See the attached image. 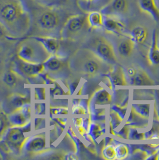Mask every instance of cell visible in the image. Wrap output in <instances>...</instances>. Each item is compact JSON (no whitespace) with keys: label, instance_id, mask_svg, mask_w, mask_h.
Masks as SVG:
<instances>
[{"label":"cell","instance_id":"obj_40","mask_svg":"<svg viewBox=\"0 0 159 160\" xmlns=\"http://www.w3.org/2000/svg\"><path fill=\"white\" fill-rule=\"evenodd\" d=\"M157 42H158V45L159 46V36H158V40H157Z\"/></svg>","mask_w":159,"mask_h":160},{"label":"cell","instance_id":"obj_2","mask_svg":"<svg viewBox=\"0 0 159 160\" xmlns=\"http://www.w3.org/2000/svg\"><path fill=\"white\" fill-rule=\"evenodd\" d=\"M69 66L71 73L87 79L105 75L112 67L86 48L78 49L72 54L69 59Z\"/></svg>","mask_w":159,"mask_h":160},{"label":"cell","instance_id":"obj_37","mask_svg":"<svg viewBox=\"0 0 159 160\" xmlns=\"http://www.w3.org/2000/svg\"><path fill=\"white\" fill-rule=\"evenodd\" d=\"M84 1H86V2H91L94 1L95 0H84Z\"/></svg>","mask_w":159,"mask_h":160},{"label":"cell","instance_id":"obj_28","mask_svg":"<svg viewBox=\"0 0 159 160\" xmlns=\"http://www.w3.org/2000/svg\"><path fill=\"white\" fill-rule=\"evenodd\" d=\"M102 157L105 160L116 159V147L112 144H108L104 147L102 150Z\"/></svg>","mask_w":159,"mask_h":160},{"label":"cell","instance_id":"obj_11","mask_svg":"<svg viewBox=\"0 0 159 160\" xmlns=\"http://www.w3.org/2000/svg\"><path fill=\"white\" fill-rule=\"evenodd\" d=\"M46 146L45 133H39L30 136L26 140L22 153L29 155H37L43 152Z\"/></svg>","mask_w":159,"mask_h":160},{"label":"cell","instance_id":"obj_7","mask_svg":"<svg viewBox=\"0 0 159 160\" xmlns=\"http://www.w3.org/2000/svg\"><path fill=\"white\" fill-rule=\"evenodd\" d=\"M36 25L40 31L47 34V36L54 37H57L55 35L57 32L60 37L63 27L60 16L54 10H47L41 12L36 18Z\"/></svg>","mask_w":159,"mask_h":160},{"label":"cell","instance_id":"obj_25","mask_svg":"<svg viewBox=\"0 0 159 160\" xmlns=\"http://www.w3.org/2000/svg\"><path fill=\"white\" fill-rule=\"evenodd\" d=\"M148 119L140 117L131 110L130 116L129 117L126 125L130 128H144L148 126Z\"/></svg>","mask_w":159,"mask_h":160},{"label":"cell","instance_id":"obj_29","mask_svg":"<svg viewBox=\"0 0 159 160\" xmlns=\"http://www.w3.org/2000/svg\"><path fill=\"white\" fill-rule=\"evenodd\" d=\"M116 147V159L124 160L129 155V149L128 146L124 143H118Z\"/></svg>","mask_w":159,"mask_h":160},{"label":"cell","instance_id":"obj_10","mask_svg":"<svg viewBox=\"0 0 159 160\" xmlns=\"http://www.w3.org/2000/svg\"><path fill=\"white\" fill-rule=\"evenodd\" d=\"M10 67L26 79L35 78L44 72L43 64H34L19 58L16 55L12 59Z\"/></svg>","mask_w":159,"mask_h":160},{"label":"cell","instance_id":"obj_32","mask_svg":"<svg viewBox=\"0 0 159 160\" xmlns=\"http://www.w3.org/2000/svg\"><path fill=\"white\" fill-rule=\"evenodd\" d=\"M88 130L92 138H93L94 139L99 138L103 134L102 128L101 127V125L91 121H90Z\"/></svg>","mask_w":159,"mask_h":160},{"label":"cell","instance_id":"obj_12","mask_svg":"<svg viewBox=\"0 0 159 160\" xmlns=\"http://www.w3.org/2000/svg\"><path fill=\"white\" fill-rule=\"evenodd\" d=\"M107 82V86L113 89L117 86H127L128 82L125 71L122 67L114 64L111 67L108 72L103 76Z\"/></svg>","mask_w":159,"mask_h":160},{"label":"cell","instance_id":"obj_14","mask_svg":"<svg viewBox=\"0 0 159 160\" xmlns=\"http://www.w3.org/2000/svg\"><path fill=\"white\" fill-rule=\"evenodd\" d=\"M103 28L107 33L112 35L120 37L126 34V25L120 17L104 16Z\"/></svg>","mask_w":159,"mask_h":160},{"label":"cell","instance_id":"obj_21","mask_svg":"<svg viewBox=\"0 0 159 160\" xmlns=\"http://www.w3.org/2000/svg\"><path fill=\"white\" fill-rule=\"evenodd\" d=\"M157 40L158 34L157 31L154 29L152 34L151 45L147 53V59L151 66L159 67V46Z\"/></svg>","mask_w":159,"mask_h":160},{"label":"cell","instance_id":"obj_19","mask_svg":"<svg viewBox=\"0 0 159 160\" xmlns=\"http://www.w3.org/2000/svg\"><path fill=\"white\" fill-rule=\"evenodd\" d=\"M112 100L113 96L107 89L99 88L92 95L89 102V107L93 105H107L110 104Z\"/></svg>","mask_w":159,"mask_h":160},{"label":"cell","instance_id":"obj_30","mask_svg":"<svg viewBox=\"0 0 159 160\" xmlns=\"http://www.w3.org/2000/svg\"><path fill=\"white\" fill-rule=\"evenodd\" d=\"M10 126L12 125L9 122L7 114L3 110L0 109V138Z\"/></svg>","mask_w":159,"mask_h":160},{"label":"cell","instance_id":"obj_9","mask_svg":"<svg viewBox=\"0 0 159 160\" xmlns=\"http://www.w3.org/2000/svg\"><path fill=\"white\" fill-rule=\"evenodd\" d=\"M26 80L9 66L0 76V88L3 92H8L7 95L9 93H22L25 84L28 83Z\"/></svg>","mask_w":159,"mask_h":160},{"label":"cell","instance_id":"obj_24","mask_svg":"<svg viewBox=\"0 0 159 160\" xmlns=\"http://www.w3.org/2000/svg\"><path fill=\"white\" fill-rule=\"evenodd\" d=\"M104 16L100 11H92L87 15V22L90 29L103 28Z\"/></svg>","mask_w":159,"mask_h":160},{"label":"cell","instance_id":"obj_39","mask_svg":"<svg viewBox=\"0 0 159 160\" xmlns=\"http://www.w3.org/2000/svg\"><path fill=\"white\" fill-rule=\"evenodd\" d=\"M2 93H3V92H2V89H1V88H0V94H2Z\"/></svg>","mask_w":159,"mask_h":160},{"label":"cell","instance_id":"obj_17","mask_svg":"<svg viewBox=\"0 0 159 160\" xmlns=\"http://www.w3.org/2000/svg\"><path fill=\"white\" fill-rule=\"evenodd\" d=\"M136 43L129 35L120 37L116 44V53L122 59L131 57L136 48Z\"/></svg>","mask_w":159,"mask_h":160},{"label":"cell","instance_id":"obj_8","mask_svg":"<svg viewBox=\"0 0 159 160\" xmlns=\"http://www.w3.org/2000/svg\"><path fill=\"white\" fill-rule=\"evenodd\" d=\"M44 72L52 79H65L71 71L69 59L58 55H51L43 63Z\"/></svg>","mask_w":159,"mask_h":160},{"label":"cell","instance_id":"obj_22","mask_svg":"<svg viewBox=\"0 0 159 160\" xmlns=\"http://www.w3.org/2000/svg\"><path fill=\"white\" fill-rule=\"evenodd\" d=\"M141 11L150 15L154 21L159 22V8L156 0H138Z\"/></svg>","mask_w":159,"mask_h":160},{"label":"cell","instance_id":"obj_33","mask_svg":"<svg viewBox=\"0 0 159 160\" xmlns=\"http://www.w3.org/2000/svg\"><path fill=\"white\" fill-rule=\"evenodd\" d=\"M17 40L15 38L11 36L7 29L0 23V44L4 41H13Z\"/></svg>","mask_w":159,"mask_h":160},{"label":"cell","instance_id":"obj_38","mask_svg":"<svg viewBox=\"0 0 159 160\" xmlns=\"http://www.w3.org/2000/svg\"><path fill=\"white\" fill-rule=\"evenodd\" d=\"M156 2H157V4L159 8V0H156Z\"/></svg>","mask_w":159,"mask_h":160},{"label":"cell","instance_id":"obj_18","mask_svg":"<svg viewBox=\"0 0 159 160\" xmlns=\"http://www.w3.org/2000/svg\"><path fill=\"white\" fill-rule=\"evenodd\" d=\"M128 83L132 86H154L155 81L144 69L135 66V70L133 75L127 79Z\"/></svg>","mask_w":159,"mask_h":160},{"label":"cell","instance_id":"obj_23","mask_svg":"<svg viewBox=\"0 0 159 160\" xmlns=\"http://www.w3.org/2000/svg\"><path fill=\"white\" fill-rule=\"evenodd\" d=\"M136 44L144 45L148 37V31L147 28L143 25H136L130 29L128 34Z\"/></svg>","mask_w":159,"mask_h":160},{"label":"cell","instance_id":"obj_15","mask_svg":"<svg viewBox=\"0 0 159 160\" xmlns=\"http://www.w3.org/2000/svg\"><path fill=\"white\" fill-rule=\"evenodd\" d=\"M12 126H24L31 122V105L26 104L8 115Z\"/></svg>","mask_w":159,"mask_h":160},{"label":"cell","instance_id":"obj_27","mask_svg":"<svg viewBox=\"0 0 159 160\" xmlns=\"http://www.w3.org/2000/svg\"><path fill=\"white\" fill-rule=\"evenodd\" d=\"M10 53H8L0 44V76L10 66Z\"/></svg>","mask_w":159,"mask_h":160},{"label":"cell","instance_id":"obj_13","mask_svg":"<svg viewBox=\"0 0 159 160\" xmlns=\"http://www.w3.org/2000/svg\"><path fill=\"white\" fill-rule=\"evenodd\" d=\"M4 99L2 104V110L7 114L22 107L26 104L30 103V96L22 93H13L8 95Z\"/></svg>","mask_w":159,"mask_h":160},{"label":"cell","instance_id":"obj_36","mask_svg":"<svg viewBox=\"0 0 159 160\" xmlns=\"http://www.w3.org/2000/svg\"><path fill=\"white\" fill-rule=\"evenodd\" d=\"M154 113L156 115L157 118L159 121V91H156V104L154 107Z\"/></svg>","mask_w":159,"mask_h":160},{"label":"cell","instance_id":"obj_6","mask_svg":"<svg viewBox=\"0 0 159 160\" xmlns=\"http://www.w3.org/2000/svg\"><path fill=\"white\" fill-rule=\"evenodd\" d=\"M86 48L94 52L100 58L109 65L117 64L118 62L113 44L104 36H98L92 40Z\"/></svg>","mask_w":159,"mask_h":160},{"label":"cell","instance_id":"obj_4","mask_svg":"<svg viewBox=\"0 0 159 160\" xmlns=\"http://www.w3.org/2000/svg\"><path fill=\"white\" fill-rule=\"evenodd\" d=\"M16 56L29 62L43 64L51 54L46 49L43 44L28 37L18 44Z\"/></svg>","mask_w":159,"mask_h":160},{"label":"cell","instance_id":"obj_5","mask_svg":"<svg viewBox=\"0 0 159 160\" xmlns=\"http://www.w3.org/2000/svg\"><path fill=\"white\" fill-rule=\"evenodd\" d=\"M89 28L87 15H72L64 22L60 31V37L66 40H76Z\"/></svg>","mask_w":159,"mask_h":160},{"label":"cell","instance_id":"obj_31","mask_svg":"<svg viewBox=\"0 0 159 160\" xmlns=\"http://www.w3.org/2000/svg\"><path fill=\"white\" fill-rule=\"evenodd\" d=\"M123 118L114 110L111 108L109 112V125L112 130L115 129L123 121Z\"/></svg>","mask_w":159,"mask_h":160},{"label":"cell","instance_id":"obj_34","mask_svg":"<svg viewBox=\"0 0 159 160\" xmlns=\"http://www.w3.org/2000/svg\"><path fill=\"white\" fill-rule=\"evenodd\" d=\"M86 113V110L82 105L77 104L73 108L72 113L75 115H85Z\"/></svg>","mask_w":159,"mask_h":160},{"label":"cell","instance_id":"obj_41","mask_svg":"<svg viewBox=\"0 0 159 160\" xmlns=\"http://www.w3.org/2000/svg\"><path fill=\"white\" fill-rule=\"evenodd\" d=\"M2 156L0 154V160H2Z\"/></svg>","mask_w":159,"mask_h":160},{"label":"cell","instance_id":"obj_42","mask_svg":"<svg viewBox=\"0 0 159 160\" xmlns=\"http://www.w3.org/2000/svg\"><path fill=\"white\" fill-rule=\"evenodd\" d=\"M158 160H159V153H158Z\"/></svg>","mask_w":159,"mask_h":160},{"label":"cell","instance_id":"obj_20","mask_svg":"<svg viewBox=\"0 0 159 160\" xmlns=\"http://www.w3.org/2000/svg\"><path fill=\"white\" fill-rule=\"evenodd\" d=\"M29 37L34 39H36L37 41L43 44L44 47L51 55L58 54L60 44L59 38L57 37L45 36H34Z\"/></svg>","mask_w":159,"mask_h":160},{"label":"cell","instance_id":"obj_1","mask_svg":"<svg viewBox=\"0 0 159 160\" xmlns=\"http://www.w3.org/2000/svg\"><path fill=\"white\" fill-rule=\"evenodd\" d=\"M0 23L18 40L29 32L32 16L23 0H0Z\"/></svg>","mask_w":159,"mask_h":160},{"label":"cell","instance_id":"obj_26","mask_svg":"<svg viewBox=\"0 0 159 160\" xmlns=\"http://www.w3.org/2000/svg\"><path fill=\"white\" fill-rule=\"evenodd\" d=\"M150 109H151L150 104H133L131 108V110H132L137 115L145 119H149V117L150 115Z\"/></svg>","mask_w":159,"mask_h":160},{"label":"cell","instance_id":"obj_35","mask_svg":"<svg viewBox=\"0 0 159 160\" xmlns=\"http://www.w3.org/2000/svg\"><path fill=\"white\" fill-rule=\"evenodd\" d=\"M51 112L53 114H68V108H51Z\"/></svg>","mask_w":159,"mask_h":160},{"label":"cell","instance_id":"obj_16","mask_svg":"<svg viewBox=\"0 0 159 160\" xmlns=\"http://www.w3.org/2000/svg\"><path fill=\"white\" fill-rule=\"evenodd\" d=\"M129 9L128 0H111L102 8L100 12L104 16L121 17L126 14Z\"/></svg>","mask_w":159,"mask_h":160},{"label":"cell","instance_id":"obj_3","mask_svg":"<svg viewBox=\"0 0 159 160\" xmlns=\"http://www.w3.org/2000/svg\"><path fill=\"white\" fill-rule=\"evenodd\" d=\"M31 129V122L24 126H10L8 128L0 138V154L2 157L20 155L26 140L30 136Z\"/></svg>","mask_w":159,"mask_h":160}]
</instances>
